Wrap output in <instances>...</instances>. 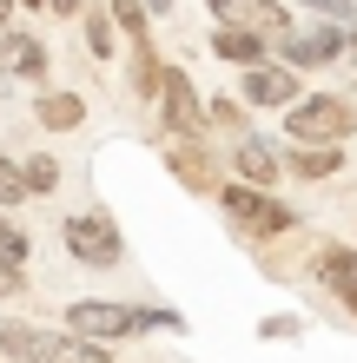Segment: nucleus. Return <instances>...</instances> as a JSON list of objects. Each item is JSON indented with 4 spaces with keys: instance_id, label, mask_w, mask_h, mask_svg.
I'll return each mask as SVG.
<instances>
[{
    "instance_id": "f257e3e1",
    "label": "nucleus",
    "mask_w": 357,
    "mask_h": 363,
    "mask_svg": "<svg viewBox=\"0 0 357 363\" xmlns=\"http://www.w3.org/2000/svg\"><path fill=\"white\" fill-rule=\"evenodd\" d=\"M60 317H67L73 337H93V344H126V337H145V330H185L179 311H145V304H119V297H73Z\"/></svg>"
},
{
    "instance_id": "f03ea898",
    "label": "nucleus",
    "mask_w": 357,
    "mask_h": 363,
    "mask_svg": "<svg viewBox=\"0 0 357 363\" xmlns=\"http://www.w3.org/2000/svg\"><path fill=\"white\" fill-rule=\"evenodd\" d=\"M0 357L13 363H113V344L73 330H33V324H0Z\"/></svg>"
},
{
    "instance_id": "7ed1b4c3",
    "label": "nucleus",
    "mask_w": 357,
    "mask_h": 363,
    "mask_svg": "<svg viewBox=\"0 0 357 363\" xmlns=\"http://www.w3.org/2000/svg\"><path fill=\"white\" fill-rule=\"evenodd\" d=\"M60 245H67V258L87 264V271H119V264H126L119 218H113V211H99V205L67 211V218H60Z\"/></svg>"
},
{
    "instance_id": "20e7f679",
    "label": "nucleus",
    "mask_w": 357,
    "mask_h": 363,
    "mask_svg": "<svg viewBox=\"0 0 357 363\" xmlns=\"http://www.w3.org/2000/svg\"><path fill=\"white\" fill-rule=\"evenodd\" d=\"M219 205H225V218H232L238 238H285V231H298V211H291L278 191H265V185L232 179L219 191Z\"/></svg>"
},
{
    "instance_id": "39448f33",
    "label": "nucleus",
    "mask_w": 357,
    "mask_h": 363,
    "mask_svg": "<svg viewBox=\"0 0 357 363\" xmlns=\"http://www.w3.org/2000/svg\"><path fill=\"white\" fill-rule=\"evenodd\" d=\"M357 133V106L344 93H304L285 113V139L291 145H344Z\"/></svg>"
},
{
    "instance_id": "423d86ee",
    "label": "nucleus",
    "mask_w": 357,
    "mask_h": 363,
    "mask_svg": "<svg viewBox=\"0 0 357 363\" xmlns=\"http://www.w3.org/2000/svg\"><path fill=\"white\" fill-rule=\"evenodd\" d=\"M232 179H245V185H265V191H278V179L291 172V145H278V139H265V133H238L232 139Z\"/></svg>"
},
{
    "instance_id": "0eeeda50",
    "label": "nucleus",
    "mask_w": 357,
    "mask_h": 363,
    "mask_svg": "<svg viewBox=\"0 0 357 363\" xmlns=\"http://www.w3.org/2000/svg\"><path fill=\"white\" fill-rule=\"evenodd\" d=\"M159 119L172 139H199L205 125H212V113H205V99L192 86V73L185 67H165V86H159Z\"/></svg>"
},
{
    "instance_id": "6e6552de",
    "label": "nucleus",
    "mask_w": 357,
    "mask_h": 363,
    "mask_svg": "<svg viewBox=\"0 0 357 363\" xmlns=\"http://www.w3.org/2000/svg\"><path fill=\"white\" fill-rule=\"evenodd\" d=\"M205 7L219 13V27H251V33H265L271 53L291 40V13L278 7V0H205Z\"/></svg>"
},
{
    "instance_id": "1a4fd4ad",
    "label": "nucleus",
    "mask_w": 357,
    "mask_h": 363,
    "mask_svg": "<svg viewBox=\"0 0 357 363\" xmlns=\"http://www.w3.org/2000/svg\"><path fill=\"white\" fill-rule=\"evenodd\" d=\"M344 53H351V33H344V27H331V20H324L318 33H291L285 47H278V60H285L291 73H311V67H331V60H344Z\"/></svg>"
},
{
    "instance_id": "9d476101",
    "label": "nucleus",
    "mask_w": 357,
    "mask_h": 363,
    "mask_svg": "<svg viewBox=\"0 0 357 363\" xmlns=\"http://www.w3.org/2000/svg\"><path fill=\"white\" fill-rule=\"evenodd\" d=\"M245 106H278V113H291L304 93H298V73L285 67V60H265V67H251L245 73V93H238Z\"/></svg>"
},
{
    "instance_id": "9b49d317",
    "label": "nucleus",
    "mask_w": 357,
    "mask_h": 363,
    "mask_svg": "<svg viewBox=\"0 0 357 363\" xmlns=\"http://www.w3.org/2000/svg\"><path fill=\"white\" fill-rule=\"evenodd\" d=\"M311 271H318L324 291L344 297V311H357V245H324L318 258H311Z\"/></svg>"
},
{
    "instance_id": "f8f14e48",
    "label": "nucleus",
    "mask_w": 357,
    "mask_h": 363,
    "mask_svg": "<svg viewBox=\"0 0 357 363\" xmlns=\"http://www.w3.org/2000/svg\"><path fill=\"white\" fill-rule=\"evenodd\" d=\"M165 165H172V179L185 185V191H212V199H219V165H212V152H205V145L199 139H179L172 145V159H165Z\"/></svg>"
},
{
    "instance_id": "ddd939ff",
    "label": "nucleus",
    "mask_w": 357,
    "mask_h": 363,
    "mask_svg": "<svg viewBox=\"0 0 357 363\" xmlns=\"http://www.w3.org/2000/svg\"><path fill=\"white\" fill-rule=\"evenodd\" d=\"M0 60H7V73L13 79H27V86H47V40H33V33H0Z\"/></svg>"
},
{
    "instance_id": "4468645a",
    "label": "nucleus",
    "mask_w": 357,
    "mask_h": 363,
    "mask_svg": "<svg viewBox=\"0 0 357 363\" xmlns=\"http://www.w3.org/2000/svg\"><path fill=\"white\" fill-rule=\"evenodd\" d=\"M212 53L225 60V67H245V73H251V67H265L271 40L251 33V27H219V33H212Z\"/></svg>"
},
{
    "instance_id": "2eb2a0df",
    "label": "nucleus",
    "mask_w": 357,
    "mask_h": 363,
    "mask_svg": "<svg viewBox=\"0 0 357 363\" xmlns=\"http://www.w3.org/2000/svg\"><path fill=\"white\" fill-rule=\"evenodd\" d=\"M33 119L47 125V133H79V119H87V99L67 93V86H47L33 99Z\"/></svg>"
},
{
    "instance_id": "dca6fc26",
    "label": "nucleus",
    "mask_w": 357,
    "mask_h": 363,
    "mask_svg": "<svg viewBox=\"0 0 357 363\" xmlns=\"http://www.w3.org/2000/svg\"><path fill=\"white\" fill-rule=\"evenodd\" d=\"M344 172V145H291V179H338Z\"/></svg>"
},
{
    "instance_id": "f3484780",
    "label": "nucleus",
    "mask_w": 357,
    "mask_h": 363,
    "mask_svg": "<svg viewBox=\"0 0 357 363\" xmlns=\"http://www.w3.org/2000/svg\"><path fill=\"white\" fill-rule=\"evenodd\" d=\"M20 172H27V191H33V199L60 191V159L53 152H27V159H20Z\"/></svg>"
},
{
    "instance_id": "a211bd4d",
    "label": "nucleus",
    "mask_w": 357,
    "mask_h": 363,
    "mask_svg": "<svg viewBox=\"0 0 357 363\" xmlns=\"http://www.w3.org/2000/svg\"><path fill=\"white\" fill-rule=\"evenodd\" d=\"M205 113H212V125H225V133H251V106L238 93H219V99H205Z\"/></svg>"
},
{
    "instance_id": "6ab92c4d",
    "label": "nucleus",
    "mask_w": 357,
    "mask_h": 363,
    "mask_svg": "<svg viewBox=\"0 0 357 363\" xmlns=\"http://www.w3.org/2000/svg\"><path fill=\"white\" fill-rule=\"evenodd\" d=\"M0 258H7V264H20V271L33 264V238H27V231H20V225L7 218V211H0Z\"/></svg>"
},
{
    "instance_id": "aec40b11",
    "label": "nucleus",
    "mask_w": 357,
    "mask_h": 363,
    "mask_svg": "<svg viewBox=\"0 0 357 363\" xmlns=\"http://www.w3.org/2000/svg\"><path fill=\"white\" fill-rule=\"evenodd\" d=\"M33 191H27V172H20V159L0 152V211H13V205H27Z\"/></svg>"
},
{
    "instance_id": "412c9836",
    "label": "nucleus",
    "mask_w": 357,
    "mask_h": 363,
    "mask_svg": "<svg viewBox=\"0 0 357 363\" xmlns=\"http://www.w3.org/2000/svg\"><path fill=\"white\" fill-rule=\"evenodd\" d=\"M79 27H87V47H93V60H113V20L106 13H79Z\"/></svg>"
},
{
    "instance_id": "4be33fe9",
    "label": "nucleus",
    "mask_w": 357,
    "mask_h": 363,
    "mask_svg": "<svg viewBox=\"0 0 357 363\" xmlns=\"http://www.w3.org/2000/svg\"><path fill=\"white\" fill-rule=\"evenodd\" d=\"M113 20H119L133 40H153V33H145V20H153V13H145V0H113Z\"/></svg>"
},
{
    "instance_id": "5701e85b",
    "label": "nucleus",
    "mask_w": 357,
    "mask_h": 363,
    "mask_svg": "<svg viewBox=\"0 0 357 363\" xmlns=\"http://www.w3.org/2000/svg\"><path fill=\"white\" fill-rule=\"evenodd\" d=\"M20 291H27V271H20V264H7V258H0V304H13V297Z\"/></svg>"
},
{
    "instance_id": "b1692460",
    "label": "nucleus",
    "mask_w": 357,
    "mask_h": 363,
    "mask_svg": "<svg viewBox=\"0 0 357 363\" xmlns=\"http://www.w3.org/2000/svg\"><path fill=\"white\" fill-rule=\"evenodd\" d=\"M258 337H265V344H278V337H298V317H265Z\"/></svg>"
},
{
    "instance_id": "393cba45",
    "label": "nucleus",
    "mask_w": 357,
    "mask_h": 363,
    "mask_svg": "<svg viewBox=\"0 0 357 363\" xmlns=\"http://www.w3.org/2000/svg\"><path fill=\"white\" fill-rule=\"evenodd\" d=\"M47 13H60V20H79V13H87V0H47Z\"/></svg>"
},
{
    "instance_id": "a878e982",
    "label": "nucleus",
    "mask_w": 357,
    "mask_h": 363,
    "mask_svg": "<svg viewBox=\"0 0 357 363\" xmlns=\"http://www.w3.org/2000/svg\"><path fill=\"white\" fill-rule=\"evenodd\" d=\"M179 7V0H145V13H172Z\"/></svg>"
},
{
    "instance_id": "bb28decb",
    "label": "nucleus",
    "mask_w": 357,
    "mask_h": 363,
    "mask_svg": "<svg viewBox=\"0 0 357 363\" xmlns=\"http://www.w3.org/2000/svg\"><path fill=\"white\" fill-rule=\"evenodd\" d=\"M7 20H13V0H0V33H7Z\"/></svg>"
},
{
    "instance_id": "cd10ccee",
    "label": "nucleus",
    "mask_w": 357,
    "mask_h": 363,
    "mask_svg": "<svg viewBox=\"0 0 357 363\" xmlns=\"http://www.w3.org/2000/svg\"><path fill=\"white\" fill-rule=\"evenodd\" d=\"M13 7H27V13H33V7H47V0H13Z\"/></svg>"
},
{
    "instance_id": "c85d7f7f",
    "label": "nucleus",
    "mask_w": 357,
    "mask_h": 363,
    "mask_svg": "<svg viewBox=\"0 0 357 363\" xmlns=\"http://www.w3.org/2000/svg\"><path fill=\"white\" fill-rule=\"evenodd\" d=\"M0 86H13V73H7V60H0Z\"/></svg>"
}]
</instances>
